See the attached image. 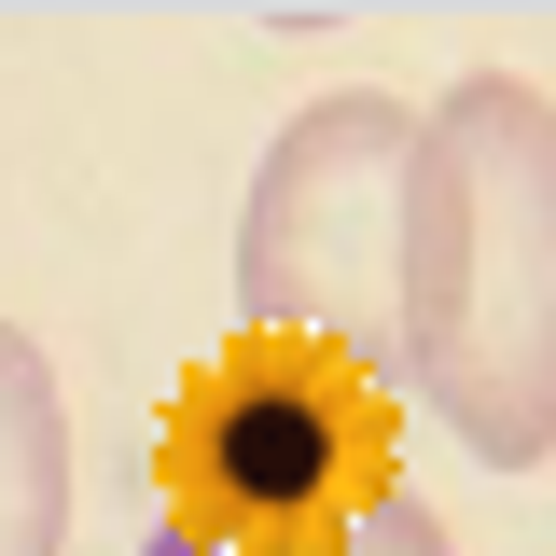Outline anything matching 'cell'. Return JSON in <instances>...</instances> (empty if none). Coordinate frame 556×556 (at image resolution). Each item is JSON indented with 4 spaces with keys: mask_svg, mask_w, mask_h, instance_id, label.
Here are the masks:
<instances>
[{
    "mask_svg": "<svg viewBox=\"0 0 556 556\" xmlns=\"http://www.w3.org/2000/svg\"><path fill=\"white\" fill-rule=\"evenodd\" d=\"M404 390L486 473L556 459V98L529 70H459L404 153Z\"/></svg>",
    "mask_w": 556,
    "mask_h": 556,
    "instance_id": "obj_1",
    "label": "cell"
},
{
    "mask_svg": "<svg viewBox=\"0 0 556 556\" xmlns=\"http://www.w3.org/2000/svg\"><path fill=\"white\" fill-rule=\"evenodd\" d=\"M390 486V390L320 348L237 334L153 431V501L195 556H306Z\"/></svg>",
    "mask_w": 556,
    "mask_h": 556,
    "instance_id": "obj_2",
    "label": "cell"
},
{
    "mask_svg": "<svg viewBox=\"0 0 556 556\" xmlns=\"http://www.w3.org/2000/svg\"><path fill=\"white\" fill-rule=\"evenodd\" d=\"M404 153H417V112L376 98V84H334L265 139L251 208H237V334L320 348L362 390H404V334H390Z\"/></svg>",
    "mask_w": 556,
    "mask_h": 556,
    "instance_id": "obj_3",
    "label": "cell"
},
{
    "mask_svg": "<svg viewBox=\"0 0 556 556\" xmlns=\"http://www.w3.org/2000/svg\"><path fill=\"white\" fill-rule=\"evenodd\" d=\"M0 556H70V404L28 320H0Z\"/></svg>",
    "mask_w": 556,
    "mask_h": 556,
    "instance_id": "obj_4",
    "label": "cell"
},
{
    "mask_svg": "<svg viewBox=\"0 0 556 556\" xmlns=\"http://www.w3.org/2000/svg\"><path fill=\"white\" fill-rule=\"evenodd\" d=\"M306 556H459V543H445V515H431V501L390 473V486H376V501L334 529V543H306Z\"/></svg>",
    "mask_w": 556,
    "mask_h": 556,
    "instance_id": "obj_5",
    "label": "cell"
},
{
    "mask_svg": "<svg viewBox=\"0 0 556 556\" xmlns=\"http://www.w3.org/2000/svg\"><path fill=\"white\" fill-rule=\"evenodd\" d=\"M251 14H278V28H320V14H348V0H251Z\"/></svg>",
    "mask_w": 556,
    "mask_h": 556,
    "instance_id": "obj_6",
    "label": "cell"
}]
</instances>
